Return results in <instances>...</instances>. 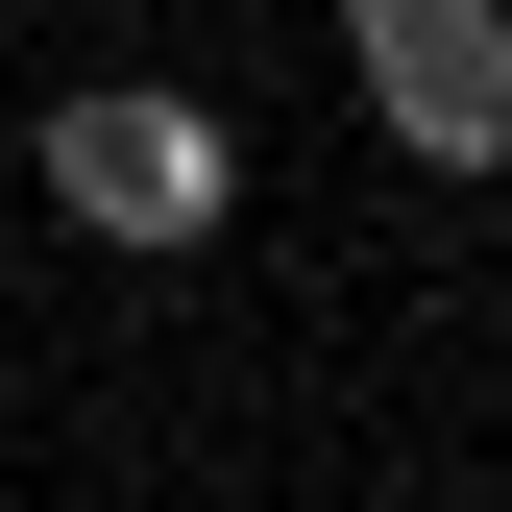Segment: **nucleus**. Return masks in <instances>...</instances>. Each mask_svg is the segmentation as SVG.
<instances>
[{
	"mask_svg": "<svg viewBox=\"0 0 512 512\" xmlns=\"http://www.w3.org/2000/svg\"><path fill=\"white\" fill-rule=\"evenodd\" d=\"M49 196H74L98 244H196L220 220V122L196 98H74V122H49Z\"/></svg>",
	"mask_w": 512,
	"mask_h": 512,
	"instance_id": "nucleus-1",
	"label": "nucleus"
},
{
	"mask_svg": "<svg viewBox=\"0 0 512 512\" xmlns=\"http://www.w3.org/2000/svg\"><path fill=\"white\" fill-rule=\"evenodd\" d=\"M342 25H366V74H391V122H415L439 171L512 147V25H488V0H342Z\"/></svg>",
	"mask_w": 512,
	"mask_h": 512,
	"instance_id": "nucleus-2",
	"label": "nucleus"
}]
</instances>
